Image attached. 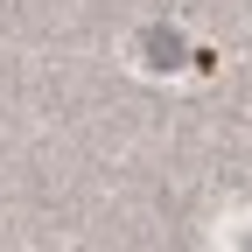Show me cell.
I'll return each mask as SVG.
<instances>
[]
</instances>
